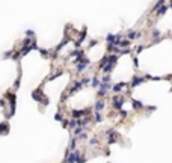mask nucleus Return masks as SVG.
Returning <instances> with one entry per match:
<instances>
[{"label":"nucleus","mask_w":172,"mask_h":163,"mask_svg":"<svg viewBox=\"0 0 172 163\" xmlns=\"http://www.w3.org/2000/svg\"><path fill=\"white\" fill-rule=\"evenodd\" d=\"M92 112V109L89 107V109H85V110H73V116H74V119L77 118L79 119L80 116H83V115H88V113H91Z\"/></svg>","instance_id":"obj_6"},{"label":"nucleus","mask_w":172,"mask_h":163,"mask_svg":"<svg viewBox=\"0 0 172 163\" xmlns=\"http://www.w3.org/2000/svg\"><path fill=\"white\" fill-rule=\"evenodd\" d=\"M169 6H171V8H172V2H169Z\"/></svg>","instance_id":"obj_31"},{"label":"nucleus","mask_w":172,"mask_h":163,"mask_svg":"<svg viewBox=\"0 0 172 163\" xmlns=\"http://www.w3.org/2000/svg\"><path fill=\"white\" fill-rule=\"evenodd\" d=\"M159 36H160V32H159V30H154L153 35H151V38H153V39H155V38H159Z\"/></svg>","instance_id":"obj_22"},{"label":"nucleus","mask_w":172,"mask_h":163,"mask_svg":"<svg viewBox=\"0 0 172 163\" xmlns=\"http://www.w3.org/2000/svg\"><path fill=\"white\" fill-rule=\"evenodd\" d=\"M76 144H77V139L73 138V139H71V144H69V150L76 151Z\"/></svg>","instance_id":"obj_18"},{"label":"nucleus","mask_w":172,"mask_h":163,"mask_svg":"<svg viewBox=\"0 0 172 163\" xmlns=\"http://www.w3.org/2000/svg\"><path fill=\"white\" fill-rule=\"evenodd\" d=\"M104 106H106L104 100H98V101L95 103V106H94V109H95V113H100V112L104 109Z\"/></svg>","instance_id":"obj_8"},{"label":"nucleus","mask_w":172,"mask_h":163,"mask_svg":"<svg viewBox=\"0 0 172 163\" xmlns=\"http://www.w3.org/2000/svg\"><path fill=\"white\" fill-rule=\"evenodd\" d=\"M127 86H128V85L125 83V82H119L118 85H112V91H113L115 94H118V92H121L122 89H127Z\"/></svg>","instance_id":"obj_4"},{"label":"nucleus","mask_w":172,"mask_h":163,"mask_svg":"<svg viewBox=\"0 0 172 163\" xmlns=\"http://www.w3.org/2000/svg\"><path fill=\"white\" fill-rule=\"evenodd\" d=\"M26 35H27V38H33V32H32V30H27Z\"/></svg>","instance_id":"obj_27"},{"label":"nucleus","mask_w":172,"mask_h":163,"mask_svg":"<svg viewBox=\"0 0 172 163\" xmlns=\"http://www.w3.org/2000/svg\"><path fill=\"white\" fill-rule=\"evenodd\" d=\"M125 101V98L121 95H113L112 97V106L115 107V110H122V104Z\"/></svg>","instance_id":"obj_2"},{"label":"nucleus","mask_w":172,"mask_h":163,"mask_svg":"<svg viewBox=\"0 0 172 163\" xmlns=\"http://www.w3.org/2000/svg\"><path fill=\"white\" fill-rule=\"evenodd\" d=\"M106 134H107L109 138H116V136H118V132L112 128V130H107V133H106Z\"/></svg>","instance_id":"obj_16"},{"label":"nucleus","mask_w":172,"mask_h":163,"mask_svg":"<svg viewBox=\"0 0 172 163\" xmlns=\"http://www.w3.org/2000/svg\"><path fill=\"white\" fill-rule=\"evenodd\" d=\"M107 64H109V56H107V54H106V56H103V59L100 60V68H101V70H103V68H104L106 65H107Z\"/></svg>","instance_id":"obj_11"},{"label":"nucleus","mask_w":172,"mask_h":163,"mask_svg":"<svg viewBox=\"0 0 172 163\" xmlns=\"http://www.w3.org/2000/svg\"><path fill=\"white\" fill-rule=\"evenodd\" d=\"M116 62H118V54H112V56H109V64L101 70V71L104 72L106 76L109 74V72H112V70H113V66L116 65Z\"/></svg>","instance_id":"obj_1"},{"label":"nucleus","mask_w":172,"mask_h":163,"mask_svg":"<svg viewBox=\"0 0 172 163\" xmlns=\"http://www.w3.org/2000/svg\"><path fill=\"white\" fill-rule=\"evenodd\" d=\"M91 85H92V88H100L101 82H100V78H98V77H94L92 80H91Z\"/></svg>","instance_id":"obj_13"},{"label":"nucleus","mask_w":172,"mask_h":163,"mask_svg":"<svg viewBox=\"0 0 172 163\" xmlns=\"http://www.w3.org/2000/svg\"><path fill=\"white\" fill-rule=\"evenodd\" d=\"M131 104H133V109H136V110H141L143 107V104L141 101H136V100H131Z\"/></svg>","instance_id":"obj_12"},{"label":"nucleus","mask_w":172,"mask_h":163,"mask_svg":"<svg viewBox=\"0 0 172 163\" xmlns=\"http://www.w3.org/2000/svg\"><path fill=\"white\" fill-rule=\"evenodd\" d=\"M56 119H57V121H62V115L57 113V115H56Z\"/></svg>","instance_id":"obj_30"},{"label":"nucleus","mask_w":172,"mask_h":163,"mask_svg":"<svg viewBox=\"0 0 172 163\" xmlns=\"http://www.w3.org/2000/svg\"><path fill=\"white\" fill-rule=\"evenodd\" d=\"M143 48H145V45H137V47H135V51L136 53H141Z\"/></svg>","instance_id":"obj_23"},{"label":"nucleus","mask_w":172,"mask_h":163,"mask_svg":"<svg viewBox=\"0 0 172 163\" xmlns=\"http://www.w3.org/2000/svg\"><path fill=\"white\" fill-rule=\"evenodd\" d=\"M68 125H69V128H71V130H74V128H76V127H79V124H77V119H71V121H68Z\"/></svg>","instance_id":"obj_14"},{"label":"nucleus","mask_w":172,"mask_h":163,"mask_svg":"<svg viewBox=\"0 0 172 163\" xmlns=\"http://www.w3.org/2000/svg\"><path fill=\"white\" fill-rule=\"evenodd\" d=\"M80 82H82V85H83V86H85V85H89V83H91V80H89V77H85L83 80H80Z\"/></svg>","instance_id":"obj_21"},{"label":"nucleus","mask_w":172,"mask_h":163,"mask_svg":"<svg viewBox=\"0 0 172 163\" xmlns=\"http://www.w3.org/2000/svg\"><path fill=\"white\" fill-rule=\"evenodd\" d=\"M82 133H83V128H82V127H76V128L73 130V134L76 136V138H77V136H80Z\"/></svg>","instance_id":"obj_15"},{"label":"nucleus","mask_w":172,"mask_h":163,"mask_svg":"<svg viewBox=\"0 0 172 163\" xmlns=\"http://www.w3.org/2000/svg\"><path fill=\"white\" fill-rule=\"evenodd\" d=\"M142 33L141 32H136V30H130L128 32V35H127V39L128 41H133V39H136V38H141Z\"/></svg>","instance_id":"obj_9"},{"label":"nucleus","mask_w":172,"mask_h":163,"mask_svg":"<svg viewBox=\"0 0 172 163\" xmlns=\"http://www.w3.org/2000/svg\"><path fill=\"white\" fill-rule=\"evenodd\" d=\"M89 145H97V139H91V140H89Z\"/></svg>","instance_id":"obj_29"},{"label":"nucleus","mask_w":172,"mask_h":163,"mask_svg":"<svg viewBox=\"0 0 172 163\" xmlns=\"http://www.w3.org/2000/svg\"><path fill=\"white\" fill-rule=\"evenodd\" d=\"M143 80H145V77H137V76H135L133 80H131V83H130V88H136L137 85L143 83Z\"/></svg>","instance_id":"obj_7"},{"label":"nucleus","mask_w":172,"mask_h":163,"mask_svg":"<svg viewBox=\"0 0 172 163\" xmlns=\"http://www.w3.org/2000/svg\"><path fill=\"white\" fill-rule=\"evenodd\" d=\"M166 11H168V8H166V6H162L159 11H157V15H165Z\"/></svg>","instance_id":"obj_19"},{"label":"nucleus","mask_w":172,"mask_h":163,"mask_svg":"<svg viewBox=\"0 0 172 163\" xmlns=\"http://www.w3.org/2000/svg\"><path fill=\"white\" fill-rule=\"evenodd\" d=\"M130 44H131V41H128V39H122V41L119 42V47H124V48H125V47H128Z\"/></svg>","instance_id":"obj_17"},{"label":"nucleus","mask_w":172,"mask_h":163,"mask_svg":"<svg viewBox=\"0 0 172 163\" xmlns=\"http://www.w3.org/2000/svg\"><path fill=\"white\" fill-rule=\"evenodd\" d=\"M103 121V115L101 113H95V122H101Z\"/></svg>","instance_id":"obj_20"},{"label":"nucleus","mask_w":172,"mask_h":163,"mask_svg":"<svg viewBox=\"0 0 172 163\" xmlns=\"http://www.w3.org/2000/svg\"><path fill=\"white\" fill-rule=\"evenodd\" d=\"M86 138H88V134H86V133L83 132V133H82V134H80V136H77V138H76V139H77V140H79V139H80V140H82V139H86Z\"/></svg>","instance_id":"obj_25"},{"label":"nucleus","mask_w":172,"mask_h":163,"mask_svg":"<svg viewBox=\"0 0 172 163\" xmlns=\"http://www.w3.org/2000/svg\"><path fill=\"white\" fill-rule=\"evenodd\" d=\"M88 65H91V60L85 57V59L82 60L80 64H77V68H76V70H77V72H83V71H85V68H86Z\"/></svg>","instance_id":"obj_5"},{"label":"nucleus","mask_w":172,"mask_h":163,"mask_svg":"<svg viewBox=\"0 0 172 163\" xmlns=\"http://www.w3.org/2000/svg\"><path fill=\"white\" fill-rule=\"evenodd\" d=\"M82 86H83V85H82V82H80V80H79V82H74L73 88L69 89V94H74V92H77V91H79Z\"/></svg>","instance_id":"obj_10"},{"label":"nucleus","mask_w":172,"mask_h":163,"mask_svg":"<svg viewBox=\"0 0 172 163\" xmlns=\"http://www.w3.org/2000/svg\"><path fill=\"white\" fill-rule=\"evenodd\" d=\"M107 144H109V145H113V144H116V138H109V140H107Z\"/></svg>","instance_id":"obj_24"},{"label":"nucleus","mask_w":172,"mask_h":163,"mask_svg":"<svg viewBox=\"0 0 172 163\" xmlns=\"http://www.w3.org/2000/svg\"><path fill=\"white\" fill-rule=\"evenodd\" d=\"M85 162H86V159H85V157H82V156L76 160V163H85Z\"/></svg>","instance_id":"obj_26"},{"label":"nucleus","mask_w":172,"mask_h":163,"mask_svg":"<svg viewBox=\"0 0 172 163\" xmlns=\"http://www.w3.org/2000/svg\"><path fill=\"white\" fill-rule=\"evenodd\" d=\"M119 113H121V116H122V118H127V112H125V110H119Z\"/></svg>","instance_id":"obj_28"},{"label":"nucleus","mask_w":172,"mask_h":163,"mask_svg":"<svg viewBox=\"0 0 172 163\" xmlns=\"http://www.w3.org/2000/svg\"><path fill=\"white\" fill-rule=\"evenodd\" d=\"M80 156H82V154H80L79 150H77V151H73L71 154H68V157L65 159V162H67V163H76V160H77Z\"/></svg>","instance_id":"obj_3"}]
</instances>
